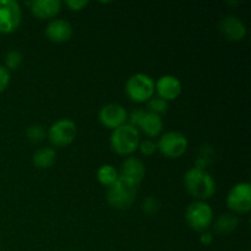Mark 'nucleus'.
I'll use <instances>...</instances> for the list:
<instances>
[{
  "mask_svg": "<svg viewBox=\"0 0 251 251\" xmlns=\"http://www.w3.org/2000/svg\"><path fill=\"white\" fill-rule=\"evenodd\" d=\"M183 183L196 201H206L216 194V181L206 169L191 167L184 174Z\"/></svg>",
  "mask_w": 251,
  "mask_h": 251,
  "instance_id": "1",
  "label": "nucleus"
},
{
  "mask_svg": "<svg viewBox=\"0 0 251 251\" xmlns=\"http://www.w3.org/2000/svg\"><path fill=\"white\" fill-rule=\"evenodd\" d=\"M110 147L114 152L122 156H130L139 149L140 131L130 124H124L112 130L110 134Z\"/></svg>",
  "mask_w": 251,
  "mask_h": 251,
  "instance_id": "2",
  "label": "nucleus"
},
{
  "mask_svg": "<svg viewBox=\"0 0 251 251\" xmlns=\"http://www.w3.org/2000/svg\"><path fill=\"white\" fill-rule=\"evenodd\" d=\"M137 185L119 176L118 180L108 186L107 201L115 210H126L136 200Z\"/></svg>",
  "mask_w": 251,
  "mask_h": 251,
  "instance_id": "3",
  "label": "nucleus"
},
{
  "mask_svg": "<svg viewBox=\"0 0 251 251\" xmlns=\"http://www.w3.org/2000/svg\"><path fill=\"white\" fill-rule=\"evenodd\" d=\"M126 96L136 103H144L151 100L154 95V81L150 75L137 73L130 76L125 83Z\"/></svg>",
  "mask_w": 251,
  "mask_h": 251,
  "instance_id": "4",
  "label": "nucleus"
},
{
  "mask_svg": "<svg viewBox=\"0 0 251 251\" xmlns=\"http://www.w3.org/2000/svg\"><path fill=\"white\" fill-rule=\"evenodd\" d=\"M213 211L206 201H195L190 203L185 211V221L191 229L201 233L212 225Z\"/></svg>",
  "mask_w": 251,
  "mask_h": 251,
  "instance_id": "5",
  "label": "nucleus"
},
{
  "mask_svg": "<svg viewBox=\"0 0 251 251\" xmlns=\"http://www.w3.org/2000/svg\"><path fill=\"white\" fill-rule=\"evenodd\" d=\"M189 141L180 131H167L157 141V151L168 158H179L186 152Z\"/></svg>",
  "mask_w": 251,
  "mask_h": 251,
  "instance_id": "6",
  "label": "nucleus"
},
{
  "mask_svg": "<svg viewBox=\"0 0 251 251\" xmlns=\"http://www.w3.org/2000/svg\"><path fill=\"white\" fill-rule=\"evenodd\" d=\"M77 135V126L71 119H59L50 125L47 136L53 146L65 147L73 144Z\"/></svg>",
  "mask_w": 251,
  "mask_h": 251,
  "instance_id": "7",
  "label": "nucleus"
},
{
  "mask_svg": "<svg viewBox=\"0 0 251 251\" xmlns=\"http://www.w3.org/2000/svg\"><path fill=\"white\" fill-rule=\"evenodd\" d=\"M227 207L233 213H248L251 210V185L248 181H240L232 186L226 198Z\"/></svg>",
  "mask_w": 251,
  "mask_h": 251,
  "instance_id": "8",
  "label": "nucleus"
},
{
  "mask_svg": "<svg viewBox=\"0 0 251 251\" xmlns=\"http://www.w3.org/2000/svg\"><path fill=\"white\" fill-rule=\"evenodd\" d=\"M22 10L16 0H0V32L12 33L21 25Z\"/></svg>",
  "mask_w": 251,
  "mask_h": 251,
  "instance_id": "9",
  "label": "nucleus"
},
{
  "mask_svg": "<svg viewBox=\"0 0 251 251\" xmlns=\"http://www.w3.org/2000/svg\"><path fill=\"white\" fill-rule=\"evenodd\" d=\"M98 120L104 127L114 130L127 123V110L118 103H108L100 108Z\"/></svg>",
  "mask_w": 251,
  "mask_h": 251,
  "instance_id": "10",
  "label": "nucleus"
},
{
  "mask_svg": "<svg viewBox=\"0 0 251 251\" xmlns=\"http://www.w3.org/2000/svg\"><path fill=\"white\" fill-rule=\"evenodd\" d=\"M181 91L183 86L180 80L174 75H163L154 81V92H157V97L166 102L176 100L181 95Z\"/></svg>",
  "mask_w": 251,
  "mask_h": 251,
  "instance_id": "11",
  "label": "nucleus"
},
{
  "mask_svg": "<svg viewBox=\"0 0 251 251\" xmlns=\"http://www.w3.org/2000/svg\"><path fill=\"white\" fill-rule=\"evenodd\" d=\"M145 174H146V168L144 162L137 157H126L120 166L119 176L135 185H139L144 180Z\"/></svg>",
  "mask_w": 251,
  "mask_h": 251,
  "instance_id": "12",
  "label": "nucleus"
},
{
  "mask_svg": "<svg viewBox=\"0 0 251 251\" xmlns=\"http://www.w3.org/2000/svg\"><path fill=\"white\" fill-rule=\"evenodd\" d=\"M220 29L223 36L232 42L243 41L247 36V26L234 15H227L220 22Z\"/></svg>",
  "mask_w": 251,
  "mask_h": 251,
  "instance_id": "13",
  "label": "nucleus"
},
{
  "mask_svg": "<svg viewBox=\"0 0 251 251\" xmlns=\"http://www.w3.org/2000/svg\"><path fill=\"white\" fill-rule=\"evenodd\" d=\"M74 28L69 21L64 19H53L46 27V36L54 43H65L73 37Z\"/></svg>",
  "mask_w": 251,
  "mask_h": 251,
  "instance_id": "14",
  "label": "nucleus"
},
{
  "mask_svg": "<svg viewBox=\"0 0 251 251\" xmlns=\"http://www.w3.org/2000/svg\"><path fill=\"white\" fill-rule=\"evenodd\" d=\"M32 15L39 20H53L60 12L63 2L60 0H33L27 2Z\"/></svg>",
  "mask_w": 251,
  "mask_h": 251,
  "instance_id": "15",
  "label": "nucleus"
},
{
  "mask_svg": "<svg viewBox=\"0 0 251 251\" xmlns=\"http://www.w3.org/2000/svg\"><path fill=\"white\" fill-rule=\"evenodd\" d=\"M137 129L139 131L144 132L150 139L161 136L162 131H163V120H162L161 115L146 112Z\"/></svg>",
  "mask_w": 251,
  "mask_h": 251,
  "instance_id": "16",
  "label": "nucleus"
},
{
  "mask_svg": "<svg viewBox=\"0 0 251 251\" xmlns=\"http://www.w3.org/2000/svg\"><path fill=\"white\" fill-rule=\"evenodd\" d=\"M56 161V151L53 147H41L37 150L32 157L34 167L39 169L50 168Z\"/></svg>",
  "mask_w": 251,
  "mask_h": 251,
  "instance_id": "17",
  "label": "nucleus"
},
{
  "mask_svg": "<svg viewBox=\"0 0 251 251\" xmlns=\"http://www.w3.org/2000/svg\"><path fill=\"white\" fill-rule=\"evenodd\" d=\"M238 225H239V220H238L237 215H234V213H225V215H221L217 218V221L213 225V229L217 234L228 235L237 229Z\"/></svg>",
  "mask_w": 251,
  "mask_h": 251,
  "instance_id": "18",
  "label": "nucleus"
},
{
  "mask_svg": "<svg viewBox=\"0 0 251 251\" xmlns=\"http://www.w3.org/2000/svg\"><path fill=\"white\" fill-rule=\"evenodd\" d=\"M118 178H119V172L112 164H103L97 171V180L107 188L114 184Z\"/></svg>",
  "mask_w": 251,
  "mask_h": 251,
  "instance_id": "19",
  "label": "nucleus"
},
{
  "mask_svg": "<svg viewBox=\"0 0 251 251\" xmlns=\"http://www.w3.org/2000/svg\"><path fill=\"white\" fill-rule=\"evenodd\" d=\"M24 60V55L19 49H11L5 55V68L7 70H17Z\"/></svg>",
  "mask_w": 251,
  "mask_h": 251,
  "instance_id": "20",
  "label": "nucleus"
},
{
  "mask_svg": "<svg viewBox=\"0 0 251 251\" xmlns=\"http://www.w3.org/2000/svg\"><path fill=\"white\" fill-rule=\"evenodd\" d=\"M168 108V102H166V100L159 97H152L151 100H147V109H149L150 113H153V114L162 117V114H166Z\"/></svg>",
  "mask_w": 251,
  "mask_h": 251,
  "instance_id": "21",
  "label": "nucleus"
},
{
  "mask_svg": "<svg viewBox=\"0 0 251 251\" xmlns=\"http://www.w3.org/2000/svg\"><path fill=\"white\" fill-rule=\"evenodd\" d=\"M26 136L33 144H39V142H42L46 139L47 132L42 125L33 124L31 126H28V129L26 130Z\"/></svg>",
  "mask_w": 251,
  "mask_h": 251,
  "instance_id": "22",
  "label": "nucleus"
},
{
  "mask_svg": "<svg viewBox=\"0 0 251 251\" xmlns=\"http://www.w3.org/2000/svg\"><path fill=\"white\" fill-rule=\"evenodd\" d=\"M159 201L154 196H147L142 202V211L147 216H154L159 210Z\"/></svg>",
  "mask_w": 251,
  "mask_h": 251,
  "instance_id": "23",
  "label": "nucleus"
},
{
  "mask_svg": "<svg viewBox=\"0 0 251 251\" xmlns=\"http://www.w3.org/2000/svg\"><path fill=\"white\" fill-rule=\"evenodd\" d=\"M139 150L141 152V154L144 156L150 157L153 153H156L157 151V142L153 139H145L144 141H140L139 144Z\"/></svg>",
  "mask_w": 251,
  "mask_h": 251,
  "instance_id": "24",
  "label": "nucleus"
},
{
  "mask_svg": "<svg viewBox=\"0 0 251 251\" xmlns=\"http://www.w3.org/2000/svg\"><path fill=\"white\" fill-rule=\"evenodd\" d=\"M145 113H146V110L144 109H135L132 112L127 113V124L132 125V126H135L137 129L140 123H141L142 118H144Z\"/></svg>",
  "mask_w": 251,
  "mask_h": 251,
  "instance_id": "25",
  "label": "nucleus"
},
{
  "mask_svg": "<svg viewBox=\"0 0 251 251\" xmlns=\"http://www.w3.org/2000/svg\"><path fill=\"white\" fill-rule=\"evenodd\" d=\"M10 78H11L10 71L4 65H0V93L6 90L10 83Z\"/></svg>",
  "mask_w": 251,
  "mask_h": 251,
  "instance_id": "26",
  "label": "nucleus"
},
{
  "mask_svg": "<svg viewBox=\"0 0 251 251\" xmlns=\"http://www.w3.org/2000/svg\"><path fill=\"white\" fill-rule=\"evenodd\" d=\"M65 5L73 11H81L88 5V0H66Z\"/></svg>",
  "mask_w": 251,
  "mask_h": 251,
  "instance_id": "27",
  "label": "nucleus"
},
{
  "mask_svg": "<svg viewBox=\"0 0 251 251\" xmlns=\"http://www.w3.org/2000/svg\"><path fill=\"white\" fill-rule=\"evenodd\" d=\"M199 240H200L201 244L210 245L211 243L213 242L212 233L208 232V230H205V232H201L200 233V237H199Z\"/></svg>",
  "mask_w": 251,
  "mask_h": 251,
  "instance_id": "28",
  "label": "nucleus"
},
{
  "mask_svg": "<svg viewBox=\"0 0 251 251\" xmlns=\"http://www.w3.org/2000/svg\"><path fill=\"white\" fill-rule=\"evenodd\" d=\"M0 249H1V243H0Z\"/></svg>",
  "mask_w": 251,
  "mask_h": 251,
  "instance_id": "29",
  "label": "nucleus"
},
{
  "mask_svg": "<svg viewBox=\"0 0 251 251\" xmlns=\"http://www.w3.org/2000/svg\"><path fill=\"white\" fill-rule=\"evenodd\" d=\"M70 251H73V250H70Z\"/></svg>",
  "mask_w": 251,
  "mask_h": 251,
  "instance_id": "30",
  "label": "nucleus"
}]
</instances>
